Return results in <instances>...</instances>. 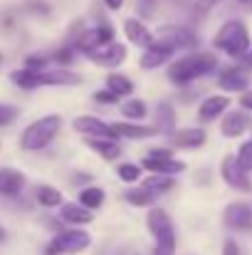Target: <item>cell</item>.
I'll return each mask as SVG.
<instances>
[{
	"mask_svg": "<svg viewBox=\"0 0 252 255\" xmlns=\"http://www.w3.org/2000/svg\"><path fill=\"white\" fill-rule=\"evenodd\" d=\"M213 45L218 50H223L225 55L240 60L248 50H250V32L245 27V22L240 20H228L213 37Z\"/></svg>",
	"mask_w": 252,
	"mask_h": 255,
	"instance_id": "cell-4",
	"label": "cell"
},
{
	"mask_svg": "<svg viewBox=\"0 0 252 255\" xmlns=\"http://www.w3.org/2000/svg\"><path fill=\"white\" fill-rule=\"evenodd\" d=\"M238 2H245V5H248V2H252V0H238Z\"/></svg>",
	"mask_w": 252,
	"mask_h": 255,
	"instance_id": "cell-45",
	"label": "cell"
},
{
	"mask_svg": "<svg viewBox=\"0 0 252 255\" xmlns=\"http://www.w3.org/2000/svg\"><path fill=\"white\" fill-rule=\"evenodd\" d=\"M223 0H195V10L200 12V15H205V12H210L215 5H220Z\"/></svg>",
	"mask_w": 252,
	"mask_h": 255,
	"instance_id": "cell-38",
	"label": "cell"
},
{
	"mask_svg": "<svg viewBox=\"0 0 252 255\" xmlns=\"http://www.w3.org/2000/svg\"><path fill=\"white\" fill-rule=\"evenodd\" d=\"M144 169H149L151 173H159V176H175V173L185 171V164L175 161L173 154L166 149H151V154L144 159Z\"/></svg>",
	"mask_w": 252,
	"mask_h": 255,
	"instance_id": "cell-8",
	"label": "cell"
},
{
	"mask_svg": "<svg viewBox=\"0 0 252 255\" xmlns=\"http://www.w3.org/2000/svg\"><path fill=\"white\" fill-rule=\"evenodd\" d=\"M60 218L70 226H86V223H91L94 216H91V211H86L80 203H62L60 206Z\"/></svg>",
	"mask_w": 252,
	"mask_h": 255,
	"instance_id": "cell-21",
	"label": "cell"
},
{
	"mask_svg": "<svg viewBox=\"0 0 252 255\" xmlns=\"http://www.w3.org/2000/svg\"><path fill=\"white\" fill-rule=\"evenodd\" d=\"M240 107L248 109V112H252V89L243 92V97H240Z\"/></svg>",
	"mask_w": 252,
	"mask_h": 255,
	"instance_id": "cell-40",
	"label": "cell"
},
{
	"mask_svg": "<svg viewBox=\"0 0 252 255\" xmlns=\"http://www.w3.org/2000/svg\"><path fill=\"white\" fill-rule=\"evenodd\" d=\"M240 60H243V65H245V67H252V47L243 55V57H240Z\"/></svg>",
	"mask_w": 252,
	"mask_h": 255,
	"instance_id": "cell-42",
	"label": "cell"
},
{
	"mask_svg": "<svg viewBox=\"0 0 252 255\" xmlns=\"http://www.w3.org/2000/svg\"><path fill=\"white\" fill-rule=\"evenodd\" d=\"M45 65H47V60H45L42 55H30V57L25 60V67H27V70H37V72H40V70H45Z\"/></svg>",
	"mask_w": 252,
	"mask_h": 255,
	"instance_id": "cell-36",
	"label": "cell"
},
{
	"mask_svg": "<svg viewBox=\"0 0 252 255\" xmlns=\"http://www.w3.org/2000/svg\"><path fill=\"white\" fill-rule=\"evenodd\" d=\"M250 129V117L245 114V112H228L225 117H223V122H220V131H223V136H228V139H238V136H243L245 131Z\"/></svg>",
	"mask_w": 252,
	"mask_h": 255,
	"instance_id": "cell-15",
	"label": "cell"
},
{
	"mask_svg": "<svg viewBox=\"0 0 252 255\" xmlns=\"http://www.w3.org/2000/svg\"><path fill=\"white\" fill-rule=\"evenodd\" d=\"M124 198H126L131 206H136V208H149V206H154V203L159 201V193H154V191H149V188H144V186H136V188H129V191L124 193Z\"/></svg>",
	"mask_w": 252,
	"mask_h": 255,
	"instance_id": "cell-25",
	"label": "cell"
},
{
	"mask_svg": "<svg viewBox=\"0 0 252 255\" xmlns=\"http://www.w3.org/2000/svg\"><path fill=\"white\" fill-rule=\"evenodd\" d=\"M146 112H149V107L141 99H129V102L121 104V117L124 119H131V122H141L146 117Z\"/></svg>",
	"mask_w": 252,
	"mask_h": 255,
	"instance_id": "cell-28",
	"label": "cell"
},
{
	"mask_svg": "<svg viewBox=\"0 0 252 255\" xmlns=\"http://www.w3.org/2000/svg\"><path fill=\"white\" fill-rule=\"evenodd\" d=\"M223 221L230 231H250L252 228V208L248 203H230L223 213Z\"/></svg>",
	"mask_w": 252,
	"mask_h": 255,
	"instance_id": "cell-13",
	"label": "cell"
},
{
	"mask_svg": "<svg viewBox=\"0 0 252 255\" xmlns=\"http://www.w3.org/2000/svg\"><path fill=\"white\" fill-rule=\"evenodd\" d=\"M223 255H240V246H238L233 238H228V241L223 243Z\"/></svg>",
	"mask_w": 252,
	"mask_h": 255,
	"instance_id": "cell-39",
	"label": "cell"
},
{
	"mask_svg": "<svg viewBox=\"0 0 252 255\" xmlns=\"http://www.w3.org/2000/svg\"><path fill=\"white\" fill-rule=\"evenodd\" d=\"M106 89H109V92H114V94L121 99V97H129V94L134 92V82H131L129 77H124V75L111 72V75L106 77Z\"/></svg>",
	"mask_w": 252,
	"mask_h": 255,
	"instance_id": "cell-27",
	"label": "cell"
},
{
	"mask_svg": "<svg viewBox=\"0 0 252 255\" xmlns=\"http://www.w3.org/2000/svg\"><path fill=\"white\" fill-rule=\"evenodd\" d=\"M141 186L161 196V193H166V191L173 188V176H159V173H154V176L144 178V181H141Z\"/></svg>",
	"mask_w": 252,
	"mask_h": 255,
	"instance_id": "cell-30",
	"label": "cell"
},
{
	"mask_svg": "<svg viewBox=\"0 0 252 255\" xmlns=\"http://www.w3.org/2000/svg\"><path fill=\"white\" fill-rule=\"evenodd\" d=\"M10 80L22 89H37V87H77L82 82L80 75L70 72V70H15L10 75Z\"/></svg>",
	"mask_w": 252,
	"mask_h": 255,
	"instance_id": "cell-1",
	"label": "cell"
},
{
	"mask_svg": "<svg viewBox=\"0 0 252 255\" xmlns=\"http://www.w3.org/2000/svg\"><path fill=\"white\" fill-rule=\"evenodd\" d=\"M235 159H238V166L245 171V173L252 171V141H245V144L238 149V156H235Z\"/></svg>",
	"mask_w": 252,
	"mask_h": 255,
	"instance_id": "cell-31",
	"label": "cell"
},
{
	"mask_svg": "<svg viewBox=\"0 0 252 255\" xmlns=\"http://www.w3.org/2000/svg\"><path fill=\"white\" fill-rule=\"evenodd\" d=\"M156 0H136V10H139V17H144V20H149V17H154V12H156Z\"/></svg>",
	"mask_w": 252,
	"mask_h": 255,
	"instance_id": "cell-34",
	"label": "cell"
},
{
	"mask_svg": "<svg viewBox=\"0 0 252 255\" xmlns=\"http://www.w3.org/2000/svg\"><path fill=\"white\" fill-rule=\"evenodd\" d=\"M228 107H230V99H228V97H223V94L208 97V99L200 102V107H198V119H200V122H213V119H218L220 114H225Z\"/></svg>",
	"mask_w": 252,
	"mask_h": 255,
	"instance_id": "cell-17",
	"label": "cell"
},
{
	"mask_svg": "<svg viewBox=\"0 0 252 255\" xmlns=\"http://www.w3.org/2000/svg\"><path fill=\"white\" fill-rule=\"evenodd\" d=\"M72 127H75V131L84 134L86 139H114V141H119L114 127L106 124V122H101L99 117H89V114L86 117H77Z\"/></svg>",
	"mask_w": 252,
	"mask_h": 255,
	"instance_id": "cell-10",
	"label": "cell"
},
{
	"mask_svg": "<svg viewBox=\"0 0 252 255\" xmlns=\"http://www.w3.org/2000/svg\"><path fill=\"white\" fill-rule=\"evenodd\" d=\"M2 238H5V231H2V228H0V241H2Z\"/></svg>",
	"mask_w": 252,
	"mask_h": 255,
	"instance_id": "cell-44",
	"label": "cell"
},
{
	"mask_svg": "<svg viewBox=\"0 0 252 255\" xmlns=\"http://www.w3.org/2000/svg\"><path fill=\"white\" fill-rule=\"evenodd\" d=\"M94 99H96L99 104H114V102H119V97H116L114 92H109V89H99V92H94Z\"/></svg>",
	"mask_w": 252,
	"mask_h": 255,
	"instance_id": "cell-37",
	"label": "cell"
},
{
	"mask_svg": "<svg viewBox=\"0 0 252 255\" xmlns=\"http://www.w3.org/2000/svg\"><path fill=\"white\" fill-rule=\"evenodd\" d=\"M72 57H75V47H72V45H67V47H62V50L55 52V60H57L60 65H70Z\"/></svg>",
	"mask_w": 252,
	"mask_h": 255,
	"instance_id": "cell-35",
	"label": "cell"
},
{
	"mask_svg": "<svg viewBox=\"0 0 252 255\" xmlns=\"http://www.w3.org/2000/svg\"><path fill=\"white\" fill-rule=\"evenodd\" d=\"M170 139H173V146H178V149H200V146L205 144L208 134H205V129H200V127H188V129L173 131Z\"/></svg>",
	"mask_w": 252,
	"mask_h": 255,
	"instance_id": "cell-16",
	"label": "cell"
},
{
	"mask_svg": "<svg viewBox=\"0 0 252 255\" xmlns=\"http://www.w3.org/2000/svg\"><path fill=\"white\" fill-rule=\"evenodd\" d=\"M116 136L124 139H149L156 134V127H144V124H134V122H121V124H111Z\"/></svg>",
	"mask_w": 252,
	"mask_h": 255,
	"instance_id": "cell-23",
	"label": "cell"
},
{
	"mask_svg": "<svg viewBox=\"0 0 252 255\" xmlns=\"http://www.w3.org/2000/svg\"><path fill=\"white\" fill-rule=\"evenodd\" d=\"M156 40L168 45L170 50H193L198 47V35L180 25H161L156 32Z\"/></svg>",
	"mask_w": 252,
	"mask_h": 255,
	"instance_id": "cell-7",
	"label": "cell"
},
{
	"mask_svg": "<svg viewBox=\"0 0 252 255\" xmlns=\"http://www.w3.org/2000/svg\"><path fill=\"white\" fill-rule=\"evenodd\" d=\"M218 85L223 87L225 92H248L250 77L245 75V70H240V67H230V70H225V72L220 75Z\"/></svg>",
	"mask_w": 252,
	"mask_h": 255,
	"instance_id": "cell-19",
	"label": "cell"
},
{
	"mask_svg": "<svg viewBox=\"0 0 252 255\" xmlns=\"http://www.w3.org/2000/svg\"><path fill=\"white\" fill-rule=\"evenodd\" d=\"M91 243V236L86 231H80V228H70V231H62L57 233L47 248H45V255H75V253H82L89 248Z\"/></svg>",
	"mask_w": 252,
	"mask_h": 255,
	"instance_id": "cell-6",
	"label": "cell"
},
{
	"mask_svg": "<svg viewBox=\"0 0 252 255\" xmlns=\"http://www.w3.org/2000/svg\"><path fill=\"white\" fill-rule=\"evenodd\" d=\"M151 255H173V253H170V251H166V248H159V246H156V248L151 251Z\"/></svg>",
	"mask_w": 252,
	"mask_h": 255,
	"instance_id": "cell-43",
	"label": "cell"
},
{
	"mask_svg": "<svg viewBox=\"0 0 252 255\" xmlns=\"http://www.w3.org/2000/svg\"><path fill=\"white\" fill-rule=\"evenodd\" d=\"M220 176H223V181H225L230 188H235V191H243V193H250L252 191V181L248 178V173L238 166V159H235L233 154H228V156L223 159Z\"/></svg>",
	"mask_w": 252,
	"mask_h": 255,
	"instance_id": "cell-11",
	"label": "cell"
},
{
	"mask_svg": "<svg viewBox=\"0 0 252 255\" xmlns=\"http://www.w3.org/2000/svg\"><path fill=\"white\" fill-rule=\"evenodd\" d=\"M35 198H37V203L40 206H45V208H60L62 206V191H57V188H52V186H37L35 188Z\"/></svg>",
	"mask_w": 252,
	"mask_h": 255,
	"instance_id": "cell-26",
	"label": "cell"
},
{
	"mask_svg": "<svg viewBox=\"0 0 252 255\" xmlns=\"http://www.w3.org/2000/svg\"><path fill=\"white\" fill-rule=\"evenodd\" d=\"M20 109L12 107V104H0V127H10L15 119H17Z\"/></svg>",
	"mask_w": 252,
	"mask_h": 255,
	"instance_id": "cell-33",
	"label": "cell"
},
{
	"mask_svg": "<svg viewBox=\"0 0 252 255\" xmlns=\"http://www.w3.org/2000/svg\"><path fill=\"white\" fill-rule=\"evenodd\" d=\"M60 129H62V117L60 114L40 117L37 122H32L30 127H25V131L20 134V149L22 151H40L50 141H55V136L60 134Z\"/></svg>",
	"mask_w": 252,
	"mask_h": 255,
	"instance_id": "cell-3",
	"label": "cell"
},
{
	"mask_svg": "<svg viewBox=\"0 0 252 255\" xmlns=\"http://www.w3.org/2000/svg\"><path fill=\"white\" fill-rule=\"evenodd\" d=\"M101 203H104V191L96 186H89L80 193V206H84L86 211H96L101 208Z\"/></svg>",
	"mask_w": 252,
	"mask_h": 255,
	"instance_id": "cell-29",
	"label": "cell"
},
{
	"mask_svg": "<svg viewBox=\"0 0 252 255\" xmlns=\"http://www.w3.org/2000/svg\"><path fill=\"white\" fill-rule=\"evenodd\" d=\"M116 173H119V178L126 181V183H134V181L141 178V169H139L136 164H119Z\"/></svg>",
	"mask_w": 252,
	"mask_h": 255,
	"instance_id": "cell-32",
	"label": "cell"
},
{
	"mask_svg": "<svg viewBox=\"0 0 252 255\" xmlns=\"http://www.w3.org/2000/svg\"><path fill=\"white\" fill-rule=\"evenodd\" d=\"M104 5H106L109 10H119V7L124 5V0H104Z\"/></svg>",
	"mask_w": 252,
	"mask_h": 255,
	"instance_id": "cell-41",
	"label": "cell"
},
{
	"mask_svg": "<svg viewBox=\"0 0 252 255\" xmlns=\"http://www.w3.org/2000/svg\"><path fill=\"white\" fill-rule=\"evenodd\" d=\"M146 226H149L159 248H166L170 253H175V228H173V221L164 208L154 206L146 216Z\"/></svg>",
	"mask_w": 252,
	"mask_h": 255,
	"instance_id": "cell-5",
	"label": "cell"
},
{
	"mask_svg": "<svg viewBox=\"0 0 252 255\" xmlns=\"http://www.w3.org/2000/svg\"><path fill=\"white\" fill-rule=\"evenodd\" d=\"M156 131L173 136L175 131V109L170 102H159L156 107Z\"/></svg>",
	"mask_w": 252,
	"mask_h": 255,
	"instance_id": "cell-22",
	"label": "cell"
},
{
	"mask_svg": "<svg viewBox=\"0 0 252 255\" xmlns=\"http://www.w3.org/2000/svg\"><path fill=\"white\" fill-rule=\"evenodd\" d=\"M173 55H175V50H170L168 45L156 40L154 47L144 50V55H141V67H144V70H156V67H161L164 62H168Z\"/></svg>",
	"mask_w": 252,
	"mask_h": 255,
	"instance_id": "cell-18",
	"label": "cell"
},
{
	"mask_svg": "<svg viewBox=\"0 0 252 255\" xmlns=\"http://www.w3.org/2000/svg\"><path fill=\"white\" fill-rule=\"evenodd\" d=\"M124 32H126L129 42H134L136 47L149 50V47H154V45H156V35H154V32L141 22V20H136V17L124 20Z\"/></svg>",
	"mask_w": 252,
	"mask_h": 255,
	"instance_id": "cell-14",
	"label": "cell"
},
{
	"mask_svg": "<svg viewBox=\"0 0 252 255\" xmlns=\"http://www.w3.org/2000/svg\"><path fill=\"white\" fill-rule=\"evenodd\" d=\"M86 57L99 67H119L126 60V47L119 42H109V45H101V47L86 52Z\"/></svg>",
	"mask_w": 252,
	"mask_h": 255,
	"instance_id": "cell-12",
	"label": "cell"
},
{
	"mask_svg": "<svg viewBox=\"0 0 252 255\" xmlns=\"http://www.w3.org/2000/svg\"><path fill=\"white\" fill-rule=\"evenodd\" d=\"M109 42H114V30L109 25H96V27L84 30L82 35L72 42V47L86 55V52H91V50H96L101 45H109Z\"/></svg>",
	"mask_w": 252,
	"mask_h": 255,
	"instance_id": "cell-9",
	"label": "cell"
},
{
	"mask_svg": "<svg viewBox=\"0 0 252 255\" xmlns=\"http://www.w3.org/2000/svg\"><path fill=\"white\" fill-rule=\"evenodd\" d=\"M86 146L91 151H96L99 156H104L106 161H114V159L121 156V146L114 139H86Z\"/></svg>",
	"mask_w": 252,
	"mask_h": 255,
	"instance_id": "cell-24",
	"label": "cell"
},
{
	"mask_svg": "<svg viewBox=\"0 0 252 255\" xmlns=\"http://www.w3.org/2000/svg\"><path fill=\"white\" fill-rule=\"evenodd\" d=\"M218 67V57L213 52H190L168 67V80L173 85H188L198 77L210 75Z\"/></svg>",
	"mask_w": 252,
	"mask_h": 255,
	"instance_id": "cell-2",
	"label": "cell"
},
{
	"mask_svg": "<svg viewBox=\"0 0 252 255\" xmlns=\"http://www.w3.org/2000/svg\"><path fill=\"white\" fill-rule=\"evenodd\" d=\"M25 186V173L17 169H0V196H17Z\"/></svg>",
	"mask_w": 252,
	"mask_h": 255,
	"instance_id": "cell-20",
	"label": "cell"
}]
</instances>
